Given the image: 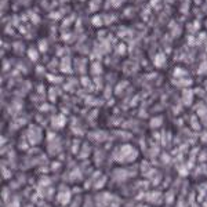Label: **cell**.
I'll return each instance as SVG.
<instances>
[{
	"label": "cell",
	"mask_w": 207,
	"mask_h": 207,
	"mask_svg": "<svg viewBox=\"0 0 207 207\" xmlns=\"http://www.w3.org/2000/svg\"><path fill=\"white\" fill-rule=\"evenodd\" d=\"M75 21H76V14L75 12H72V14H69L68 17H65L62 20V24H61V29L62 31H65L66 28H69V26H72L73 24H75Z\"/></svg>",
	"instance_id": "3"
},
{
	"label": "cell",
	"mask_w": 207,
	"mask_h": 207,
	"mask_svg": "<svg viewBox=\"0 0 207 207\" xmlns=\"http://www.w3.org/2000/svg\"><path fill=\"white\" fill-rule=\"evenodd\" d=\"M131 12H133V10H131V7H130L129 10L124 11V17H130V15H131Z\"/></svg>",
	"instance_id": "30"
},
{
	"label": "cell",
	"mask_w": 207,
	"mask_h": 207,
	"mask_svg": "<svg viewBox=\"0 0 207 207\" xmlns=\"http://www.w3.org/2000/svg\"><path fill=\"white\" fill-rule=\"evenodd\" d=\"M116 53L119 54V55H124V54L127 53V46L124 43H119L116 46Z\"/></svg>",
	"instance_id": "17"
},
{
	"label": "cell",
	"mask_w": 207,
	"mask_h": 207,
	"mask_svg": "<svg viewBox=\"0 0 207 207\" xmlns=\"http://www.w3.org/2000/svg\"><path fill=\"white\" fill-rule=\"evenodd\" d=\"M117 35H119L120 37H126V36H131L133 32H131V29H129V28H126V26H120Z\"/></svg>",
	"instance_id": "16"
},
{
	"label": "cell",
	"mask_w": 207,
	"mask_h": 207,
	"mask_svg": "<svg viewBox=\"0 0 207 207\" xmlns=\"http://www.w3.org/2000/svg\"><path fill=\"white\" fill-rule=\"evenodd\" d=\"M171 31H173V32H171V33H173V36H178V35H180L181 33V29H180V26H176V28H171Z\"/></svg>",
	"instance_id": "26"
},
{
	"label": "cell",
	"mask_w": 207,
	"mask_h": 207,
	"mask_svg": "<svg viewBox=\"0 0 207 207\" xmlns=\"http://www.w3.org/2000/svg\"><path fill=\"white\" fill-rule=\"evenodd\" d=\"M196 39H197V44H202L205 40H207V33L206 32H199Z\"/></svg>",
	"instance_id": "21"
},
{
	"label": "cell",
	"mask_w": 207,
	"mask_h": 207,
	"mask_svg": "<svg viewBox=\"0 0 207 207\" xmlns=\"http://www.w3.org/2000/svg\"><path fill=\"white\" fill-rule=\"evenodd\" d=\"M205 87H206V88H207V82H206V83H205Z\"/></svg>",
	"instance_id": "32"
},
{
	"label": "cell",
	"mask_w": 207,
	"mask_h": 207,
	"mask_svg": "<svg viewBox=\"0 0 207 207\" xmlns=\"http://www.w3.org/2000/svg\"><path fill=\"white\" fill-rule=\"evenodd\" d=\"M65 8H68V7H65ZM65 8H64V10H58V11L49 12V18H51V20H54V21H59V20H62L64 15H65V11H66Z\"/></svg>",
	"instance_id": "7"
},
{
	"label": "cell",
	"mask_w": 207,
	"mask_h": 207,
	"mask_svg": "<svg viewBox=\"0 0 207 207\" xmlns=\"http://www.w3.org/2000/svg\"><path fill=\"white\" fill-rule=\"evenodd\" d=\"M61 37L65 43H73V40H75V35H72V32H66V31H62Z\"/></svg>",
	"instance_id": "11"
},
{
	"label": "cell",
	"mask_w": 207,
	"mask_h": 207,
	"mask_svg": "<svg viewBox=\"0 0 207 207\" xmlns=\"http://www.w3.org/2000/svg\"><path fill=\"white\" fill-rule=\"evenodd\" d=\"M124 3V0H106L105 2V4H104V7H105V10H109V7H112V8H119L120 6H122Z\"/></svg>",
	"instance_id": "5"
},
{
	"label": "cell",
	"mask_w": 207,
	"mask_h": 207,
	"mask_svg": "<svg viewBox=\"0 0 207 207\" xmlns=\"http://www.w3.org/2000/svg\"><path fill=\"white\" fill-rule=\"evenodd\" d=\"M104 24L105 25H112L113 22H116L117 15L116 14H104Z\"/></svg>",
	"instance_id": "10"
},
{
	"label": "cell",
	"mask_w": 207,
	"mask_h": 207,
	"mask_svg": "<svg viewBox=\"0 0 207 207\" xmlns=\"http://www.w3.org/2000/svg\"><path fill=\"white\" fill-rule=\"evenodd\" d=\"M61 2H66V0H61Z\"/></svg>",
	"instance_id": "35"
},
{
	"label": "cell",
	"mask_w": 207,
	"mask_h": 207,
	"mask_svg": "<svg viewBox=\"0 0 207 207\" xmlns=\"http://www.w3.org/2000/svg\"><path fill=\"white\" fill-rule=\"evenodd\" d=\"M12 28H14V26H12V25H8V26H6V33H8V35H12V33H14V32H12Z\"/></svg>",
	"instance_id": "27"
},
{
	"label": "cell",
	"mask_w": 207,
	"mask_h": 207,
	"mask_svg": "<svg viewBox=\"0 0 207 207\" xmlns=\"http://www.w3.org/2000/svg\"><path fill=\"white\" fill-rule=\"evenodd\" d=\"M166 61H167V58H166L164 53H158L153 58V64H155L156 68H163L166 65Z\"/></svg>",
	"instance_id": "4"
},
{
	"label": "cell",
	"mask_w": 207,
	"mask_h": 207,
	"mask_svg": "<svg viewBox=\"0 0 207 207\" xmlns=\"http://www.w3.org/2000/svg\"><path fill=\"white\" fill-rule=\"evenodd\" d=\"M192 95H193V91L192 90H184V97H185V102L189 104L191 100H192Z\"/></svg>",
	"instance_id": "20"
},
{
	"label": "cell",
	"mask_w": 207,
	"mask_h": 207,
	"mask_svg": "<svg viewBox=\"0 0 207 207\" xmlns=\"http://www.w3.org/2000/svg\"><path fill=\"white\" fill-rule=\"evenodd\" d=\"M37 47H39V51L40 53H47V50H49V41H47V39H41L39 40V43H37Z\"/></svg>",
	"instance_id": "14"
},
{
	"label": "cell",
	"mask_w": 207,
	"mask_h": 207,
	"mask_svg": "<svg viewBox=\"0 0 207 207\" xmlns=\"http://www.w3.org/2000/svg\"><path fill=\"white\" fill-rule=\"evenodd\" d=\"M186 40H188V44H189V46H196L197 44V39H196L195 35H189Z\"/></svg>",
	"instance_id": "22"
},
{
	"label": "cell",
	"mask_w": 207,
	"mask_h": 207,
	"mask_svg": "<svg viewBox=\"0 0 207 207\" xmlns=\"http://www.w3.org/2000/svg\"><path fill=\"white\" fill-rule=\"evenodd\" d=\"M91 25L95 28H101V26H104V17L102 15H100V14H95L91 17Z\"/></svg>",
	"instance_id": "6"
},
{
	"label": "cell",
	"mask_w": 207,
	"mask_h": 207,
	"mask_svg": "<svg viewBox=\"0 0 207 207\" xmlns=\"http://www.w3.org/2000/svg\"><path fill=\"white\" fill-rule=\"evenodd\" d=\"M90 72L93 73V75H101L102 73V66H101L100 62H93L91 64V68H90Z\"/></svg>",
	"instance_id": "12"
},
{
	"label": "cell",
	"mask_w": 207,
	"mask_h": 207,
	"mask_svg": "<svg viewBox=\"0 0 207 207\" xmlns=\"http://www.w3.org/2000/svg\"><path fill=\"white\" fill-rule=\"evenodd\" d=\"M59 71L64 73H72V59L71 57L65 55L62 57L61 64H59Z\"/></svg>",
	"instance_id": "1"
},
{
	"label": "cell",
	"mask_w": 207,
	"mask_h": 207,
	"mask_svg": "<svg viewBox=\"0 0 207 207\" xmlns=\"http://www.w3.org/2000/svg\"><path fill=\"white\" fill-rule=\"evenodd\" d=\"M20 21H21V17H17V15H14L12 17V21H11V25L14 28H18L20 26Z\"/></svg>",
	"instance_id": "23"
},
{
	"label": "cell",
	"mask_w": 207,
	"mask_h": 207,
	"mask_svg": "<svg viewBox=\"0 0 207 207\" xmlns=\"http://www.w3.org/2000/svg\"><path fill=\"white\" fill-rule=\"evenodd\" d=\"M181 12H182V14H188V12H189V3L188 2L181 4Z\"/></svg>",
	"instance_id": "24"
},
{
	"label": "cell",
	"mask_w": 207,
	"mask_h": 207,
	"mask_svg": "<svg viewBox=\"0 0 207 207\" xmlns=\"http://www.w3.org/2000/svg\"><path fill=\"white\" fill-rule=\"evenodd\" d=\"M174 78H180V79H182V78H186L188 76V72L185 71V69H182V68H176L174 69Z\"/></svg>",
	"instance_id": "15"
},
{
	"label": "cell",
	"mask_w": 207,
	"mask_h": 207,
	"mask_svg": "<svg viewBox=\"0 0 207 207\" xmlns=\"http://www.w3.org/2000/svg\"><path fill=\"white\" fill-rule=\"evenodd\" d=\"M203 72H207V62H202L200 64V68H199V73H203Z\"/></svg>",
	"instance_id": "25"
},
{
	"label": "cell",
	"mask_w": 207,
	"mask_h": 207,
	"mask_svg": "<svg viewBox=\"0 0 207 207\" xmlns=\"http://www.w3.org/2000/svg\"><path fill=\"white\" fill-rule=\"evenodd\" d=\"M206 51H207V41H206Z\"/></svg>",
	"instance_id": "34"
},
{
	"label": "cell",
	"mask_w": 207,
	"mask_h": 207,
	"mask_svg": "<svg viewBox=\"0 0 207 207\" xmlns=\"http://www.w3.org/2000/svg\"><path fill=\"white\" fill-rule=\"evenodd\" d=\"M12 49H14L15 51H18V54H22L24 53V44H22L21 41H15V43L12 44Z\"/></svg>",
	"instance_id": "19"
},
{
	"label": "cell",
	"mask_w": 207,
	"mask_h": 207,
	"mask_svg": "<svg viewBox=\"0 0 207 207\" xmlns=\"http://www.w3.org/2000/svg\"><path fill=\"white\" fill-rule=\"evenodd\" d=\"M193 2H195L196 4H200V3H202V0H193Z\"/></svg>",
	"instance_id": "31"
},
{
	"label": "cell",
	"mask_w": 207,
	"mask_h": 207,
	"mask_svg": "<svg viewBox=\"0 0 207 207\" xmlns=\"http://www.w3.org/2000/svg\"><path fill=\"white\" fill-rule=\"evenodd\" d=\"M18 29H20V32H21L22 35H25V33H26V28H25V26H22V25H20V26H18Z\"/></svg>",
	"instance_id": "29"
},
{
	"label": "cell",
	"mask_w": 207,
	"mask_h": 207,
	"mask_svg": "<svg viewBox=\"0 0 207 207\" xmlns=\"http://www.w3.org/2000/svg\"><path fill=\"white\" fill-rule=\"evenodd\" d=\"M39 50H36L35 47H29L28 49V57L32 59V61H37L39 59Z\"/></svg>",
	"instance_id": "13"
},
{
	"label": "cell",
	"mask_w": 207,
	"mask_h": 207,
	"mask_svg": "<svg viewBox=\"0 0 207 207\" xmlns=\"http://www.w3.org/2000/svg\"><path fill=\"white\" fill-rule=\"evenodd\" d=\"M102 6V0H90V4H88V10L91 12H97Z\"/></svg>",
	"instance_id": "8"
},
{
	"label": "cell",
	"mask_w": 207,
	"mask_h": 207,
	"mask_svg": "<svg viewBox=\"0 0 207 207\" xmlns=\"http://www.w3.org/2000/svg\"><path fill=\"white\" fill-rule=\"evenodd\" d=\"M26 14H28V17H29V21L32 22L33 25H39L40 24V15L39 14H36L35 11H26Z\"/></svg>",
	"instance_id": "9"
},
{
	"label": "cell",
	"mask_w": 207,
	"mask_h": 207,
	"mask_svg": "<svg viewBox=\"0 0 207 207\" xmlns=\"http://www.w3.org/2000/svg\"><path fill=\"white\" fill-rule=\"evenodd\" d=\"M65 51H66L65 49H58V50H57V55H58V57L65 55Z\"/></svg>",
	"instance_id": "28"
},
{
	"label": "cell",
	"mask_w": 207,
	"mask_h": 207,
	"mask_svg": "<svg viewBox=\"0 0 207 207\" xmlns=\"http://www.w3.org/2000/svg\"><path fill=\"white\" fill-rule=\"evenodd\" d=\"M200 28H202V24H200L199 20H193V22H189L186 25V31L189 32V35H196L200 32Z\"/></svg>",
	"instance_id": "2"
},
{
	"label": "cell",
	"mask_w": 207,
	"mask_h": 207,
	"mask_svg": "<svg viewBox=\"0 0 207 207\" xmlns=\"http://www.w3.org/2000/svg\"><path fill=\"white\" fill-rule=\"evenodd\" d=\"M205 25H206V28H207V20H206V22H205Z\"/></svg>",
	"instance_id": "33"
},
{
	"label": "cell",
	"mask_w": 207,
	"mask_h": 207,
	"mask_svg": "<svg viewBox=\"0 0 207 207\" xmlns=\"http://www.w3.org/2000/svg\"><path fill=\"white\" fill-rule=\"evenodd\" d=\"M162 3H163V0H151V2H149V6H151L152 8H155V10H159V8L162 7Z\"/></svg>",
	"instance_id": "18"
}]
</instances>
